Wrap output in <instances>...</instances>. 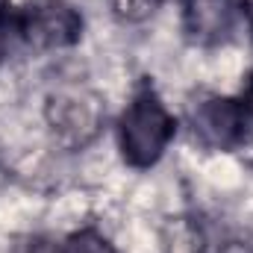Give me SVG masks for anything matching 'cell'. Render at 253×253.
I'll use <instances>...</instances> for the list:
<instances>
[{
  "instance_id": "6da1fadb",
  "label": "cell",
  "mask_w": 253,
  "mask_h": 253,
  "mask_svg": "<svg viewBox=\"0 0 253 253\" xmlns=\"http://www.w3.org/2000/svg\"><path fill=\"white\" fill-rule=\"evenodd\" d=\"M177 135V121L150 80L138 83L118 118V147L129 168H153Z\"/></svg>"
},
{
  "instance_id": "7a4b0ae2",
  "label": "cell",
  "mask_w": 253,
  "mask_h": 253,
  "mask_svg": "<svg viewBox=\"0 0 253 253\" xmlns=\"http://www.w3.org/2000/svg\"><path fill=\"white\" fill-rule=\"evenodd\" d=\"M191 129L200 144L221 153H236L253 144V115L242 97H200L191 106Z\"/></svg>"
},
{
  "instance_id": "3957f363",
  "label": "cell",
  "mask_w": 253,
  "mask_h": 253,
  "mask_svg": "<svg viewBox=\"0 0 253 253\" xmlns=\"http://www.w3.org/2000/svg\"><path fill=\"white\" fill-rule=\"evenodd\" d=\"M83 15L68 0H33L18 9L21 44L33 50H62L83 39Z\"/></svg>"
},
{
  "instance_id": "277c9868",
  "label": "cell",
  "mask_w": 253,
  "mask_h": 253,
  "mask_svg": "<svg viewBox=\"0 0 253 253\" xmlns=\"http://www.w3.org/2000/svg\"><path fill=\"white\" fill-rule=\"evenodd\" d=\"M44 118L59 144L83 147L97 135V129L103 124V103L100 97L88 91L68 88V91H56L47 97Z\"/></svg>"
},
{
  "instance_id": "5b68a950",
  "label": "cell",
  "mask_w": 253,
  "mask_h": 253,
  "mask_svg": "<svg viewBox=\"0 0 253 253\" xmlns=\"http://www.w3.org/2000/svg\"><path fill=\"white\" fill-rule=\"evenodd\" d=\"M183 6V33L194 47L227 44L239 27L242 0H180Z\"/></svg>"
},
{
  "instance_id": "8992f818",
  "label": "cell",
  "mask_w": 253,
  "mask_h": 253,
  "mask_svg": "<svg viewBox=\"0 0 253 253\" xmlns=\"http://www.w3.org/2000/svg\"><path fill=\"white\" fill-rule=\"evenodd\" d=\"M62 253H118L115 245L94 227H85L62 242Z\"/></svg>"
},
{
  "instance_id": "52a82bcc",
  "label": "cell",
  "mask_w": 253,
  "mask_h": 253,
  "mask_svg": "<svg viewBox=\"0 0 253 253\" xmlns=\"http://www.w3.org/2000/svg\"><path fill=\"white\" fill-rule=\"evenodd\" d=\"M159 6H162V0H112V9L124 24H141V21L153 18Z\"/></svg>"
},
{
  "instance_id": "ba28073f",
  "label": "cell",
  "mask_w": 253,
  "mask_h": 253,
  "mask_svg": "<svg viewBox=\"0 0 253 253\" xmlns=\"http://www.w3.org/2000/svg\"><path fill=\"white\" fill-rule=\"evenodd\" d=\"M12 44H21V36H18V9H12L9 3L0 0V59L9 56Z\"/></svg>"
},
{
  "instance_id": "9c48e42d",
  "label": "cell",
  "mask_w": 253,
  "mask_h": 253,
  "mask_svg": "<svg viewBox=\"0 0 253 253\" xmlns=\"http://www.w3.org/2000/svg\"><path fill=\"white\" fill-rule=\"evenodd\" d=\"M215 253H253V236L251 233H227L215 245Z\"/></svg>"
},
{
  "instance_id": "30bf717a",
  "label": "cell",
  "mask_w": 253,
  "mask_h": 253,
  "mask_svg": "<svg viewBox=\"0 0 253 253\" xmlns=\"http://www.w3.org/2000/svg\"><path fill=\"white\" fill-rule=\"evenodd\" d=\"M15 253H62V245L59 242H50V239H42V236H33L24 245H18Z\"/></svg>"
},
{
  "instance_id": "8fae6325",
  "label": "cell",
  "mask_w": 253,
  "mask_h": 253,
  "mask_svg": "<svg viewBox=\"0 0 253 253\" xmlns=\"http://www.w3.org/2000/svg\"><path fill=\"white\" fill-rule=\"evenodd\" d=\"M242 100H245V106L251 109V115H253V74L248 80V85H245V91H242Z\"/></svg>"
},
{
  "instance_id": "7c38bea8",
  "label": "cell",
  "mask_w": 253,
  "mask_h": 253,
  "mask_svg": "<svg viewBox=\"0 0 253 253\" xmlns=\"http://www.w3.org/2000/svg\"><path fill=\"white\" fill-rule=\"evenodd\" d=\"M242 12H245V18H248V24H251V30H253V0L242 3Z\"/></svg>"
}]
</instances>
